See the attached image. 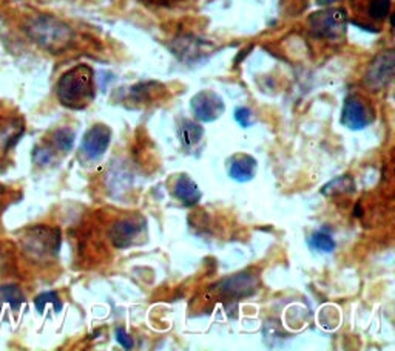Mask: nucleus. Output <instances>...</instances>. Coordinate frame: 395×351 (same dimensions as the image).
I'll return each mask as SVG.
<instances>
[{"mask_svg":"<svg viewBox=\"0 0 395 351\" xmlns=\"http://www.w3.org/2000/svg\"><path fill=\"white\" fill-rule=\"evenodd\" d=\"M147 231L144 220L137 218H126L116 222L110 231V240L116 248H130L137 245Z\"/></svg>","mask_w":395,"mask_h":351,"instance_id":"5","label":"nucleus"},{"mask_svg":"<svg viewBox=\"0 0 395 351\" xmlns=\"http://www.w3.org/2000/svg\"><path fill=\"white\" fill-rule=\"evenodd\" d=\"M341 121L350 130H363L371 124L372 113L369 106L357 96H349L343 106Z\"/></svg>","mask_w":395,"mask_h":351,"instance_id":"8","label":"nucleus"},{"mask_svg":"<svg viewBox=\"0 0 395 351\" xmlns=\"http://www.w3.org/2000/svg\"><path fill=\"white\" fill-rule=\"evenodd\" d=\"M34 303H36V308H38L39 313L45 311L48 306H51V308L54 310V313H61V310H62V302H61V299H59V296L56 294V292H43V294L36 297Z\"/></svg>","mask_w":395,"mask_h":351,"instance_id":"14","label":"nucleus"},{"mask_svg":"<svg viewBox=\"0 0 395 351\" xmlns=\"http://www.w3.org/2000/svg\"><path fill=\"white\" fill-rule=\"evenodd\" d=\"M173 195L177 196L182 204H186V206H195V204H198L201 200V191L198 189L196 182L184 173L179 175V177L174 180Z\"/></svg>","mask_w":395,"mask_h":351,"instance_id":"10","label":"nucleus"},{"mask_svg":"<svg viewBox=\"0 0 395 351\" xmlns=\"http://www.w3.org/2000/svg\"><path fill=\"white\" fill-rule=\"evenodd\" d=\"M54 144L64 152H70L75 144V131L70 129H61L54 134Z\"/></svg>","mask_w":395,"mask_h":351,"instance_id":"17","label":"nucleus"},{"mask_svg":"<svg viewBox=\"0 0 395 351\" xmlns=\"http://www.w3.org/2000/svg\"><path fill=\"white\" fill-rule=\"evenodd\" d=\"M110 141H112V130L105 124H96L87 131L82 144H80V153L90 161L99 159L107 152Z\"/></svg>","mask_w":395,"mask_h":351,"instance_id":"7","label":"nucleus"},{"mask_svg":"<svg viewBox=\"0 0 395 351\" xmlns=\"http://www.w3.org/2000/svg\"><path fill=\"white\" fill-rule=\"evenodd\" d=\"M348 16L345 10H326L309 17L311 31L317 38L338 39L346 31Z\"/></svg>","mask_w":395,"mask_h":351,"instance_id":"3","label":"nucleus"},{"mask_svg":"<svg viewBox=\"0 0 395 351\" xmlns=\"http://www.w3.org/2000/svg\"><path fill=\"white\" fill-rule=\"evenodd\" d=\"M391 11V0H371L368 13L372 19L383 20Z\"/></svg>","mask_w":395,"mask_h":351,"instance_id":"16","label":"nucleus"},{"mask_svg":"<svg viewBox=\"0 0 395 351\" xmlns=\"http://www.w3.org/2000/svg\"><path fill=\"white\" fill-rule=\"evenodd\" d=\"M395 53L394 50H386L374 57L364 75V87L371 92H380L386 89L394 78Z\"/></svg>","mask_w":395,"mask_h":351,"instance_id":"4","label":"nucleus"},{"mask_svg":"<svg viewBox=\"0 0 395 351\" xmlns=\"http://www.w3.org/2000/svg\"><path fill=\"white\" fill-rule=\"evenodd\" d=\"M195 118L201 122H214L224 113V102L219 94L211 90H202L196 93L190 102Z\"/></svg>","mask_w":395,"mask_h":351,"instance_id":"6","label":"nucleus"},{"mask_svg":"<svg viewBox=\"0 0 395 351\" xmlns=\"http://www.w3.org/2000/svg\"><path fill=\"white\" fill-rule=\"evenodd\" d=\"M56 93L61 104L73 110H82L89 107L94 99L93 70L84 64L68 70L57 83Z\"/></svg>","mask_w":395,"mask_h":351,"instance_id":"1","label":"nucleus"},{"mask_svg":"<svg viewBox=\"0 0 395 351\" xmlns=\"http://www.w3.org/2000/svg\"><path fill=\"white\" fill-rule=\"evenodd\" d=\"M31 36L36 42L51 51H59L68 45L73 33L70 28L53 17H39L31 27Z\"/></svg>","mask_w":395,"mask_h":351,"instance_id":"2","label":"nucleus"},{"mask_svg":"<svg viewBox=\"0 0 395 351\" xmlns=\"http://www.w3.org/2000/svg\"><path fill=\"white\" fill-rule=\"evenodd\" d=\"M257 285H258L257 277L244 273V274L229 277V279L221 282V289L229 292V294L232 296L244 297V296L252 294V292L257 289Z\"/></svg>","mask_w":395,"mask_h":351,"instance_id":"11","label":"nucleus"},{"mask_svg":"<svg viewBox=\"0 0 395 351\" xmlns=\"http://www.w3.org/2000/svg\"><path fill=\"white\" fill-rule=\"evenodd\" d=\"M309 245L313 248V250L321 251V252H327V254L335 250L334 238L329 236V234H325V232L313 234V236L309 240Z\"/></svg>","mask_w":395,"mask_h":351,"instance_id":"15","label":"nucleus"},{"mask_svg":"<svg viewBox=\"0 0 395 351\" xmlns=\"http://www.w3.org/2000/svg\"><path fill=\"white\" fill-rule=\"evenodd\" d=\"M317 2H318L320 5H331V3L338 2V0H317Z\"/></svg>","mask_w":395,"mask_h":351,"instance_id":"20","label":"nucleus"},{"mask_svg":"<svg viewBox=\"0 0 395 351\" xmlns=\"http://www.w3.org/2000/svg\"><path fill=\"white\" fill-rule=\"evenodd\" d=\"M229 177L238 182L251 181L257 173V159L246 153H239L229 161Z\"/></svg>","mask_w":395,"mask_h":351,"instance_id":"9","label":"nucleus"},{"mask_svg":"<svg viewBox=\"0 0 395 351\" xmlns=\"http://www.w3.org/2000/svg\"><path fill=\"white\" fill-rule=\"evenodd\" d=\"M233 116H235V120H237V122L239 124L241 127H247V126H251V124H252V113L246 107L237 108L235 115H233Z\"/></svg>","mask_w":395,"mask_h":351,"instance_id":"18","label":"nucleus"},{"mask_svg":"<svg viewBox=\"0 0 395 351\" xmlns=\"http://www.w3.org/2000/svg\"><path fill=\"white\" fill-rule=\"evenodd\" d=\"M204 136V129L193 121H182L179 127V138L184 148L192 149L201 143Z\"/></svg>","mask_w":395,"mask_h":351,"instance_id":"12","label":"nucleus"},{"mask_svg":"<svg viewBox=\"0 0 395 351\" xmlns=\"http://www.w3.org/2000/svg\"><path fill=\"white\" fill-rule=\"evenodd\" d=\"M116 341H118L119 345H122L124 348H127V350L133 348V341H131L130 336L126 333V330H122V328L116 330Z\"/></svg>","mask_w":395,"mask_h":351,"instance_id":"19","label":"nucleus"},{"mask_svg":"<svg viewBox=\"0 0 395 351\" xmlns=\"http://www.w3.org/2000/svg\"><path fill=\"white\" fill-rule=\"evenodd\" d=\"M22 302H24V296H22V292L17 287H14V285L0 287V308L8 306L11 310H17Z\"/></svg>","mask_w":395,"mask_h":351,"instance_id":"13","label":"nucleus"}]
</instances>
